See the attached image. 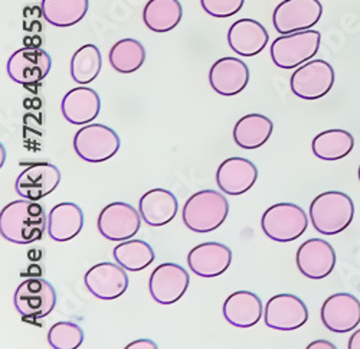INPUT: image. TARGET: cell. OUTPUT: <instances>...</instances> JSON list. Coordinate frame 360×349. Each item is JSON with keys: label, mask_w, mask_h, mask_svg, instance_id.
Listing matches in <instances>:
<instances>
[{"label": "cell", "mask_w": 360, "mask_h": 349, "mask_svg": "<svg viewBox=\"0 0 360 349\" xmlns=\"http://www.w3.org/2000/svg\"><path fill=\"white\" fill-rule=\"evenodd\" d=\"M229 214V202L224 192L203 189L193 193L185 203L182 218L185 225L199 234L218 229Z\"/></svg>", "instance_id": "3957f363"}, {"label": "cell", "mask_w": 360, "mask_h": 349, "mask_svg": "<svg viewBox=\"0 0 360 349\" xmlns=\"http://www.w3.org/2000/svg\"><path fill=\"white\" fill-rule=\"evenodd\" d=\"M110 65L120 74H133L146 61V49L137 39L126 38L112 45L108 52Z\"/></svg>", "instance_id": "4dcf8cb0"}, {"label": "cell", "mask_w": 360, "mask_h": 349, "mask_svg": "<svg viewBox=\"0 0 360 349\" xmlns=\"http://www.w3.org/2000/svg\"><path fill=\"white\" fill-rule=\"evenodd\" d=\"M84 227V211L74 202H61L48 214V236L56 243L75 239Z\"/></svg>", "instance_id": "cb8c5ba5"}, {"label": "cell", "mask_w": 360, "mask_h": 349, "mask_svg": "<svg viewBox=\"0 0 360 349\" xmlns=\"http://www.w3.org/2000/svg\"><path fill=\"white\" fill-rule=\"evenodd\" d=\"M354 148V137L347 130L332 129L317 134L313 139L311 151L316 158L326 162L345 159Z\"/></svg>", "instance_id": "83f0119b"}, {"label": "cell", "mask_w": 360, "mask_h": 349, "mask_svg": "<svg viewBox=\"0 0 360 349\" xmlns=\"http://www.w3.org/2000/svg\"><path fill=\"white\" fill-rule=\"evenodd\" d=\"M13 303L23 319L37 321L48 316L55 309L56 290L45 279H27L18 286Z\"/></svg>", "instance_id": "ba28073f"}, {"label": "cell", "mask_w": 360, "mask_h": 349, "mask_svg": "<svg viewBox=\"0 0 360 349\" xmlns=\"http://www.w3.org/2000/svg\"><path fill=\"white\" fill-rule=\"evenodd\" d=\"M59 182H61V172L48 162L34 163L26 167L15 182V191L25 199L39 201L52 193Z\"/></svg>", "instance_id": "e0dca14e"}, {"label": "cell", "mask_w": 360, "mask_h": 349, "mask_svg": "<svg viewBox=\"0 0 360 349\" xmlns=\"http://www.w3.org/2000/svg\"><path fill=\"white\" fill-rule=\"evenodd\" d=\"M232 263V251L221 243H203L188 254L191 272L203 279H212L224 274Z\"/></svg>", "instance_id": "d6986e66"}, {"label": "cell", "mask_w": 360, "mask_h": 349, "mask_svg": "<svg viewBox=\"0 0 360 349\" xmlns=\"http://www.w3.org/2000/svg\"><path fill=\"white\" fill-rule=\"evenodd\" d=\"M222 313L229 325L247 329L255 326L261 321L264 307L258 295L248 292V290H239L228 296L222 306Z\"/></svg>", "instance_id": "7402d4cb"}, {"label": "cell", "mask_w": 360, "mask_h": 349, "mask_svg": "<svg viewBox=\"0 0 360 349\" xmlns=\"http://www.w3.org/2000/svg\"><path fill=\"white\" fill-rule=\"evenodd\" d=\"M141 215L130 203L112 202L104 207L98 215L100 234L110 241H126L133 239L141 225Z\"/></svg>", "instance_id": "30bf717a"}, {"label": "cell", "mask_w": 360, "mask_h": 349, "mask_svg": "<svg viewBox=\"0 0 360 349\" xmlns=\"http://www.w3.org/2000/svg\"><path fill=\"white\" fill-rule=\"evenodd\" d=\"M52 60L41 48H22L9 58L6 71L9 78L20 85H34L45 80L51 71Z\"/></svg>", "instance_id": "4fadbf2b"}, {"label": "cell", "mask_w": 360, "mask_h": 349, "mask_svg": "<svg viewBox=\"0 0 360 349\" xmlns=\"http://www.w3.org/2000/svg\"><path fill=\"white\" fill-rule=\"evenodd\" d=\"M89 8V0H42L44 19L56 27H68L79 23Z\"/></svg>", "instance_id": "f1b7e54d"}, {"label": "cell", "mask_w": 360, "mask_h": 349, "mask_svg": "<svg viewBox=\"0 0 360 349\" xmlns=\"http://www.w3.org/2000/svg\"><path fill=\"white\" fill-rule=\"evenodd\" d=\"M320 348H324V349H335L336 346H335L332 342L324 341V339L314 341V342H311V343L307 346V349H320Z\"/></svg>", "instance_id": "d590c367"}, {"label": "cell", "mask_w": 360, "mask_h": 349, "mask_svg": "<svg viewBox=\"0 0 360 349\" xmlns=\"http://www.w3.org/2000/svg\"><path fill=\"white\" fill-rule=\"evenodd\" d=\"M115 263L127 272H141L153 263L156 253L153 247L143 240H126L112 250Z\"/></svg>", "instance_id": "f546056e"}, {"label": "cell", "mask_w": 360, "mask_h": 349, "mask_svg": "<svg viewBox=\"0 0 360 349\" xmlns=\"http://www.w3.org/2000/svg\"><path fill=\"white\" fill-rule=\"evenodd\" d=\"M307 227L309 217L304 210L290 202H281L269 207L261 218L264 234L277 243L298 240L307 231Z\"/></svg>", "instance_id": "277c9868"}, {"label": "cell", "mask_w": 360, "mask_h": 349, "mask_svg": "<svg viewBox=\"0 0 360 349\" xmlns=\"http://www.w3.org/2000/svg\"><path fill=\"white\" fill-rule=\"evenodd\" d=\"M274 130V123L264 114H247L239 119L233 127V140L241 149L254 151L269 140Z\"/></svg>", "instance_id": "484cf974"}, {"label": "cell", "mask_w": 360, "mask_h": 349, "mask_svg": "<svg viewBox=\"0 0 360 349\" xmlns=\"http://www.w3.org/2000/svg\"><path fill=\"white\" fill-rule=\"evenodd\" d=\"M353 217L354 203L345 192H323L313 199L310 205V221L314 229L323 236L340 234L352 224Z\"/></svg>", "instance_id": "7a4b0ae2"}, {"label": "cell", "mask_w": 360, "mask_h": 349, "mask_svg": "<svg viewBox=\"0 0 360 349\" xmlns=\"http://www.w3.org/2000/svg\"><path fill=\"white\" fill-rule=\"evenodd\" d=\"M349 349H360V329H357L349 339Z\"/></svg>", "instance_id": "8d00e7d4"}, {"label": "cell", "mask_w": 360, "mask_h": 349, "mask_svg": "<svg viewBox=\"0 0 360 349\" xmlns=\"http://www.w3.org/2000/svg\"><path fill=\"white\" fill-rule=\"evenodd\" d=\"M103 58L94 44H86L75 51L71 58V77L75 82L86 85L93 82L101 72Z\"/></svg>", "instance_id": "1f68e13d"}, {"label": "cell", "mask_w": 360, "mask_h": 349, "mask_svg": "<svg viewBox=\"0 0 360 349\" xmlns=\"http://www.w3.org/2000/svg\"><path fill=\"white\" fill-rule=\"evenodd\" d=\"M177 208L179 203L173 192L163 188L147 191L139 201L140 215L150 227H163L172 222Z\"/></svg>", "instance_id": "d4e9b609"}, {"label": "cell", "mask_w": 360, "mask_h": 349, "mask_svg": "<svg viewBox=\"0 0 360 349\" xmlns=\"http://www.w3.org/2000/svg\"><path fill=\"white\" fill-rule=\"evenodd\" d=\"M48 225L45 210L37 201H13L0 214V234L13 244H32L42 240Z\"/></svg>", "instance_id": "6da1fadb"}, {"label": "cell", "mask_w": 360, "mask_h": 349, "mask_svg": "<svg viewBox=\"0 0 360 349\" xmlns=\"http://www.w3.org/2000/svg\"><path fill=\"white\" fill-rule=\"evenodd\" d=\"M245 0H200L202 9L214 18H231L243 9Z\"/></svg>", "instance_id": "836d02e7"}, {"label": "cell", "mask_w": 360, "mask_h": 349, "mask_svg": "<svg viewBox=\"0 0 360 349\" xmlns=\"http://www.w3.org/2000/svg\"><path fill=\"white\" fill-rule=\"evenodd\" d=\"M84 342V331L75 322H58L48 332V343L53 349H77Z\"/></svg>", "instance_id": "d6a6232c"}, {"label": "cell", "mask_w": 360, "mask_h": 349, "mask_svg": "<svg viewBox=\"0 0 360 349\" xmlns=\"http://www.w3.org/2000/svg\"><path fill=\"white\" fill-rule=\"evenodd\" d=\"M309 321L306 303L290 293H281L269 299L264 309V322L268 328L281 332L297 331Z\"/></svg>", "instance_id": "8fae6325"}, {"label": "cell", "mask_w": 360, "mask_h": 349, "mask_svg": "<svg viewBox=\"0 0 360 349\" xmlns=\"http://www.w3.org/2000/svg\"><path fill=\"white\" fill-rule=\"evenodd\" d=\"M191 283L189 273L176 263L158 266L148 279V290L153 300L159 305H173L182 299Z\"/></svg>", "instance_id": "7c38bea8"}, {"label": "cell", "mask_w": 360, "mask_h": 349, "mask_svg": "<svg viewBox=\"0 0 360 349\" xmlns=\"http://www.w3.org/2000/svg\"><path fill=\"white\" fill-rule=\"evenodd\" d=\"M257 179L255 163L245 158H229L217 170V185L225 195H243L255 185Z\"/></svg>", "instance_id": "ffe728a7"}, {"label": "cell", "mask_w": 360, "mask_h": 349, "mask_svg": "<svg viewBox=\"0 0 360 349\" xmlns=\"http://www.w3.org/2000/svg\"><path fill=\"white\" fill-rule=\"evenodd\" d=\"M323 15L320 0H283L274 9L273 25L281 35L307 31Z\"/></svg>", "instance_id": "9c48e42d"}, {"label": "cell", "mask_w": 360, "mask_h": 349, "mask_svg": "<svg viewBox=\"0 0 360 349\" xmlns=\"http://www.w3.org/2000/svg\"><path fill=\"white\" fill-rule=\"evenodd\" d=\"M250 82V68L243 61L233 56H225L218 60L209 71V84L215 93L225 97H232L243 93Z\"/></svg>", "instance_id": "ac0fdd59"}, {"label": "cell", "mask_w": 360, "mask_h": 349, "mask_svg": "<svg viewBox=\"0 0 360 349\" xmlns=\"http://www.w3.org/2000/svg\"><path fill=\"white\" fill-rule=\"evenodd\" d=\"M333 85L335 70L324 60H313L300 65L290 78L292 94L309 101L323 99Z\"/></svg>", "instance_id": "52a82bcc"}, {"label": "cell", "mask_w": 360, "mask_h": 349, "mask_svg": "<svg viewBox=\"0 0 360 349\" xmlns=\"http://www.w3.org/2000/svg\"><path fill=\"white\" fill-rule=\"evenodd\" d=\"M127 349H158L159 345L150 339H139L126 346Z\"/></svg>", "instance_id": "e575fe53"}, {"label": "cell", "mask_w": 360, "mask_h": 349, "mask_svg": "<svg viewBox=\"0 0 360 349\" xmlns=\"http://www.w3.org/2000/svg\"><path fill=\"white\" fill-rule=\"evenodd\" d=\"M321 322L333 334H347L360 324V302L350 293H336L324 300Z\"/></svg>", "instance_id": "2e32d148"}, {"label": "cell", "mask_w": 360, "mask_h": 349, "mask_svg": "<svg viewBox=\"0 0 360 349\" xmlns=\"http://www.w3.org/2000/svg\"><path fill=\"white\" fill-rule=\"evenodd\" d=\"M101 111V99L98 93L88 87H77L70 90L61 101L64 119L75 126H84L94 122Z\"/></svg>", "instance_id": "44dd1931"}, {"label": "cell", "mask_w": 360, "mask_h": 349, "mask_svg": "<svg viewBox=\"0 0 360 349\" xmlns=\"http://www.w3.org/2000/svg\"><path fill=\"white\" fill-rule=\"evenodd\" d=\"M295 263L300 273L307 279L321 280L335 270L336 253L328 241L310 239L297 250Z\"/></svg>", "instance_id": "9a60e30c"}, {"label": "cell", "mask_w": 360, "mask_h": 349, "mask_svg": "<svg viewBox=\"0 0 360 349\" xmlns=\"http://www.w3.org/2000/svg\"><path fill=\"white\" fill-rule=\"evenodd\" d=\"M321 34L314 29L278 37L269 48L273 63L283 70H294L306 64L320 49Z\"/></svg>", "instance_id": "5b68a950"}, {"label": "cell", "mask_w": 360, "mask_h": 349, "mask_svg": "<svg viewBox=\"0 0 360 349\" xmlns=\"http://www.w3.org/2000/svg\"><path fill=\"white\" fill-rule=\"evenodd\" d=\"M184 9L179 0H148L143 11L144 25L156 34H166L180 23Z\"/></svg>", "instance_id": "4316f807"}, {"label": "cell", "mask_w": 360, "mask_h": 349, "mask_svg": "<svg viewBox=\"0 0 360 349\" xmlns=\"http://www.w3.org/2000/svg\"><path fill=\"white\" fill-rule=\"evenodd\" d=\"M269 35L262 23L255 19H239L228 31L229 48L241 56H255L264 51Z\"/></svg>", "instance_id": "603a6c76"}, {"label": "cell", "mask_w": 360, "mask_h": 349, "mask_svg": "<svg viewBox=\"0 0 360 349\" xmlns=\"http://www.w3.org/2000/svg\"><path fill=\"white\" fill-rule=\"evenodd\" d=\"M84 283L89 293L100 300H115L129 288L126 269L112 263H98L84 276Z\"/></svg>", "instance_id": "5bb4252c"}, {"label": "cell", "mask_w": 360, "mask_h": 349, "mask_svg": "<svg viewBox=\"0 0 360 349\" xmlns=\"http://www.w3.org/2000/svg\"><path fill=\"white\" fill-rule=\"evenodd\" d=\"M357 177H359V181H360V165H359V170H357Z\"/></svg>", "instance_id": "74e56055"}, {"label": "cell", "mask_w": 360, "mask_h": 349, "mask_svg": "<svg viewBox=\"0 0 360 349\" xmlns=\"http://www.w3.org/2000/svg\"><path fill=\"white\" fill-rule=\"evenodd\" d=\"M122 146L118 134L104 125H86L74 137V151L88 163H101L115 156Z\"/></svg>", "instance_id": "8992f818"}]
</instances>
